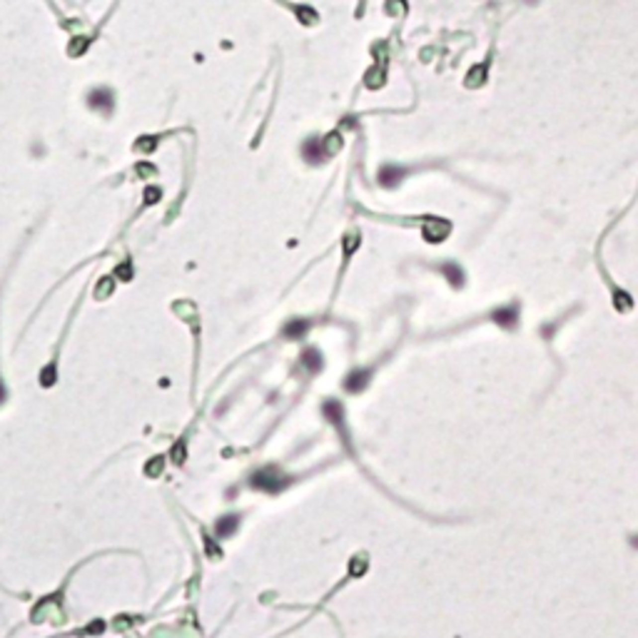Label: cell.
Instances as JSON below:
<instances>
[{"instance_id": "obj_7", "label": "cell", "mask_w": 638, "mask_h": 638, "mask_svg": "<svg viewBox=\"0 0 638 638\" xmlns=\"http://www.w3.org/2000/svg\"><path fill=\"white\" fill-rule=\"evenodd\" d=\"M366 381H369V371H366V369H357V371H352V374L347 376L344 386H347L349 391H362V389L366 386Z\"/></svg>"}, {"instance_id": "obj_19", "label": "cell", "mask_w": 638, "mask_h": 638, "mask_svg": "<svg viewBox=\"0 0 638 638\" xmlns=\"http://www.w3.org/2000/svg\"><path fill=\"white\" fill-rule=\"evenodd\" d=\"M235 524H237V521H235V516H232V521H222V524H220V534L225 536L227 531H232V529H235Z\"/></svg>"}, {"instance_id": "obj_20", "label": "cell", "mask_w": 638, "mask_h": 638, "mask_svg": "<svg viewBox=\"0 0 638 638\" xmlns=\"http://www.w3.org/2000/svg\"><path fill=\"white\" fill-rule=\"evenodd\" d=\"M145 197H147V202H157L160 189H157V187H152V189H147V192H145Z\"/></svg>"}, {"instance_id": "obj_1", "label": "cell", "mask_w": 638, "mask_h": 638, "mask_svg": "<svg viewBox=\"0 0 638 638\" xmlns=\"http://www.w3.org/2000/svg\"><path fill=\"white\" fill-rule=\"evenodd\" d=\"M252 486L255 489H262V491H279V489H284L287 486V476H282L277 469H260L255 476H252Z\"/></svg>"}, {"instance_id": "obj_8", "label": "cell", "mask_w": 638, "mask_h": 638, "mask_svg": "<svg viewBox=\"0 0 638 638\" xmlns=\"http://www.w3.org/2000/svg\"><path fill=\"white\" fill-rule=\"evenodd\" d=\"M442 272L447 274V279H449L454 287H461V284H464V272L459 270V265L447 262V265H442Z\"/></svg>"}, {"instance_id": "obj_11", "label": "cell", "mask_w": 638, "mask_h": 638, "mask_svg": "<svg viewBox=\"0 0 638 638\" xmlns=\"http://www.w3.org/2000/svg\"><path fill=\"white\" fill-rule=\"evenodd\" d=\"M304 366L309 369V371H317L319 366H322V357H319V352H314V349H309V352H304Z\"/></svg>"}, {"instance_id": "obj_6", "label": "cell", "mask_w": 638, "mask_h": 638, "mask_svg": "<svg viewBox=\"0 0 638 638\" xmlns=\"http://www.w3.org/2000/svg\"><path fill=\"white\" fill-rule=\"evenodd\" d=\"M90 107H95V110H100V112H110L112 110V92L110 90H105V88H97V90H92L90 92Z\"/></svg>"}, {"instance_id": "obj_2", "label": "cell", "mask_w": 638, "mask_h": 638, "mask_svg": "<svg viewBox=\"0 0 638 638\" xmlns=\"http://www.w3.org/2000/svg\"><path fill=\"white\" fill-rule=\"evenodd\" d=\"M302 155H304V160L307 162H312V165H322L329 155H327V150H324V145L319 142V140H309V142H304L302 145Z\"/></svg>"}, {"instance_id": "obj_22", "label": "cell", "mask_w": 638, "mask_h": 638, "mask_svg": "<svg viewBox=\"0 0 638 638\" xmlns=\"http://www.w3.org/2000/svg\"><path fill=\"white\" fill-rule=\"evenodd\" d=\"M137 172H140V175H152L155 170H152V167H147V165H140V167H137Z\"/></svg>"}, {"instance_id": "obj_24", "label": "cell", "mask_w": 638, "mask_h": 638, "mask_svg": "<svg viewBox=\"0 0 638 638\" xmlns=\"http://www.w3.org/2000/svg\"><path fill=\"white\" fill-rule=\"evenodd\" d=\"M526 3H529V5H534V3H539V0H526Z\"/></svg>"}, {"instance_id": "obj_23", "label": "cell", "mask_w": 638, "mask_h": 638, "mask_svg": "<svg viewBox=\"0 0 638 638\" xmlns=\"http://www.w3.org/2000/svg\"><path fill=\"white\" fill-rule=\"evenodd\" d=\"M3 396H5V391H3V386H0V401H3Z\"/></svg>"}, {"instance_id": "obj_14", "label": "cell", "mask_w": 638, "mask_h": 638, "mask_svg": "<svg viewBox=\"0 0 638 638\" xmlns=\"http://www.w3.org/2000/svg\"><path fill=\"white\" fill-rule=\"evenodd\" d=\"M297 15H299V20H302L304 25L317 23V13H314V10H309V8H297Z\"/></svg>"}, {"instance_id": "obj_21", "label": "cell", "mask_w": 638, "mask_h": 638, "mask_svg": "<svg viewBox=\"0 0 638 638\" xmlns=\"http://www.w3.org/2000/svg\"><path fill=\"white\" fill-rule=\"evenodd\" d=\"M107 289H112V282H110V277H105V282H102V287L97 289V297H102Z\"/></svg>"}, {"instance_id": "obj_3", "label": "cell", "mask_w": 638, "mask_h": 638, "mask_svg": "<svg viewBox=\"0 0 638 638\" xmlns=\"http://www.w3.org/2000/svg\"><path fill=\"white\" fill-rule=\"evenodd\" d=\"M404 175H406V170H404V167L384 165V167L379 170V184H384V187H396V184L404 180Z\"/></svg>"}, {"instance_id": "obj_17", "label": "cell", "mask_w": 638, "mask_h": 638, "mask_svg": "<svg viewBox=\"0 0 638 638\" xmlns=\"http://www.w3.org/2000/svg\"><path fill=\"white\" fill-rule=\"evenodd\" d=\"M386 10H389V13H401V10H404V3H401V0H389V3H386Z\"/></svg>"}, {"instance_id": "obj_4", "label": "cell", "mask_w": 638, "mask_h": 638, "mask_svg": "<svg viewBox=\"0 0 638 638\" xmlns=\"http://www.w3.org/2000/svg\"><path fill=\"white\" fill-rule=\"evenodd\" d=\"M449 232H452V225L447 220H432L427 227H424V237L429 242H442Z\"/></svg>"}, {"instance_id": "obj_5", "label": "cell", "mask_w": 638, "mask_h": 638, "mask_svg": "<svg viewBox=\"0 0 638 638\" xmlns=\"http://www.w3.org/2000/svg\"><path fill=\"white\" fill-rule=\"evenodd\" d=\"M494 322L506 327V329H514L519 324V307L516 304H509V307H501L494 312Z\"/></svg>"}, {"instance_id": "obj_16", "label": "cell", "mask_w": 638, "mask_h": 638, "mask_svg": "<svg viewBox=\"0 0 638 638\" xmlns=\"http://www.w3.org/2000/svg\"><path fill=\"white\" fill-rule=\"evenodd\" d=\"M117 277H122V279H130V277H132V267H130L127 262H125V265H120V267H117Z\"/></svg>"}, {"instance_id": "obj_18", "label": "cell", "mask_w": 638, "mask_h": 638, "mask_svg": "<svg viewBox=\"0 0 638 638\" xmlns=\"http://www.w3.org/2000/svg\"><path fill=\"white\" fill-rule=\"evenodd\" d=\"M155 147V137H142V142H137V150H152Z\"/></svg>"}, {"instance_id": "obj_12", "label": "cell", "mask_w": 638, "mask_h": 638, "mask_svg": "<svg viewBox=\"0 0 638 638\" xmlns=\"http://www.w3.org/2000/svg\"><path fill=\"white\" fill-rule=\"evenodd\" d=\"M322 145H324L327 155H334V152H337V150L342 147V140H339V135H329V137H327V140H324Z\"/></svg>"}, {"instance_id": "obj_15", "label": "cell", "mask_w": 638, "mask_h": 638, "mask_svg": "<svg viewBox=\"0 0 638 638\" xmlns=\"http://www.w3.org/2000/svg\"><path fill=\"white\" fill-rule=\"evenodd\" d=\"M381 83H384V70H374V73L366 75V85L369 88H379Z\"/></svg>"}, {"instance_id": "obj_13", "label": "cell", "mask_w": 638, "mask_h": 638, "mask_svg": "<svg viewBox=\"0 0 638 638\" xmlns=\"http://www.w3.org/2000/svg\"><path fill=\"white\" fill-rule=\"evenodd\" d=\"M88 45H90V40H88V38H75V40H73V45L68 48V53H70V55H80Z\"/></svg>"}, {"instance_id": "obj_9", "label": "cell", "mask_w": 638, "mask_h": 638, "mask_svg": "<svg viewBox=\"0 0 638 638\" xmlns=\"http://www.w3.org/2000/svg\"><path fill=\"white\" fill-rule=\"evenodd\" d=\"M307 327H309V324H307L304 319H292V322L284 327V334H287L289 339H299V337L307 332Z\"/></svg>"}, {"instance_id": "obj_10", "label": "cell", "mask_w": 638, "mask_h": 638, "mask_svg": "<svg viewBox=\"0 0 638 638\" xmlns=\"http://www.w3.org/2000/svg\"><path fill=\"white\" fill-rule=\"evenodd\" d=\"M484 78H486V63H484L481 68L476 65V68L469 73V78H466V85H469V88H476V85H481V83H484Z\"/></svg>"}]
</instances>
